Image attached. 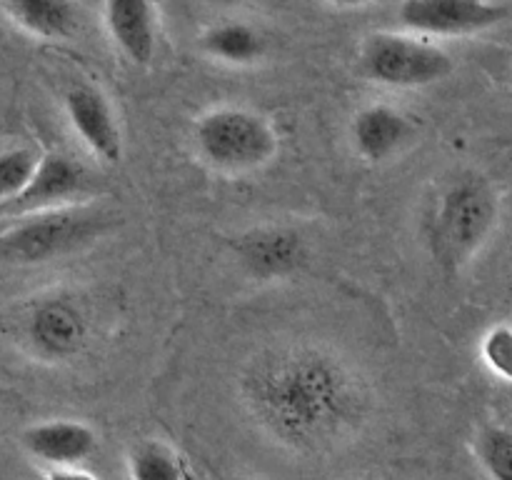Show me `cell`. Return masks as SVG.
<instances>
[{"label":"cell","instance_id":"cell-13","mask_svg":"<svg viewBox=\"0 0 512 480\" xmlns=\"http://www.w3.org/2000/svg\"><path fill=\"white\" fill-rule=\"evenodd\" d=\"M103 20L110 40L133 65H150L158 53V10L153 0H105Z\"/></svg>","mask_w":512,"mask_h":480},{"label":"cell","instance_id":"cell-18","mask_svg":"<svg viewBox=\"0 0 512 480\" xmlns=\"http://www.w3.org/2000/svg\"><path fill=\"white\" fill-rule=\"evenodd\" d=\"M40 155L30 148L0 150V205L13 200L28 185Z\"/></svg>","mask_w":512,"mask_h":480},{"label":"cell","instance_id":"cell-14","mask_svg":"<svg viewBox=\"0 0 512 480\" xmlns=\"http://www.w3.org/2000/svg\"><path fill=\"white\" fill-rule=\"evenodd\" d=\"M10 20L40 40H68L80 28L75 0H0Z\"/></svg>","mask_w":512,"mask_h":480},{"label":"cell","instance_id":"cell-15","mask_svg":"<svg viewBox=\"0 0 512 480\" xmlns=\"http://www.w3.org/2000/svg\"><path fill=\"white\" fill-rule=\"evenodd\" d=\"M200 48L218 63L253 65L265 55V38L255 25L243 20H223L200 35Z\"/></svg>","mask_w":512,"mask_h":480},{"label":"cell","instance_id":"cell-11","mask_svg":"<svg viewBox=\"0 0 512 480\" xmlns=\"http://www.w3.org/2000/svg\"><path fill=\"white\" fill-rule=\"evenodd\" d=\"M63 105L70 128L93 158L105 165H115L123 158V133H120L118 115L103 90L85 83L73 85L65 93Z\"/></svg>","mask_w":512,"mask_h":480},{"label":"cell","instance_id":"cell-6","mask_svg":"<svg viewBox=\"0 0 512 480\" xmlns=\"http://www.w3.org/2000/svg\"><path fill=\"white\" fill-rule=\"evenodd\" d=\"M20 448L45 465L48 478H93L83 465L98 453V433L83 420L50 418L20 433Z\"/></svg>","mask_w":512,"mask_h":480},{"label":"cell","instance_id":"cell-5","mask_svg":"<svg viewBox=\"0 0 512 480\" xmlns=\"http://www.w3.org/2000/svg\"><path fill=\"white\" fill-rule=\"evenodd\" d=\"M448 50L415 33H370L358 53V70L365 80L385 88H428L453 73Z\"/></svg>","mask_w":512,"mask_h":480},{"label":"cell","instance_id":"cell-8","mask_svg":"<svg viewBox=\"0 0 512 480\" xmlns=\"http://www.w3.org/2000/svg\"><path fill=\"white\" fill-rule=\"evenodd\" d=\"M90 338V323L75 298L53 293L40 298L25 318V340L40 360L68 363L78 358Z\"/></svg>","mask_w":512,"mask_h":480},{"label":"cell","instance_id":"cell-7","mask_svg":"<svg viewBox=\"0 0 512 480\" xmlns=\"http://www.w3.org/2000/svg\"><path fill=\"white\" fill-rule=\"evenodd\" d=\"M510 10L498 0H400L398 20L423 38H465L495 28Z\"/></svg>","mask_w":512,"mask_h":480},{"label":"cell","instance_id":"cell-10","mask_svg":"<svg viewBox=\"0 0 512 480\" xmlns=\"http://www.w3.org/2000/svg\"><path fill=\"white\" fill-rule=\"evenodd\" d=\"M233 253L240 268L260 283L293 278L310 260L308 240L298 230L280 225H265L238 235Z\"/></svg>","mask_w":512,"mask_h":480},{"label":"cell","instance_id":"cell-4","mask_svg":"<svg viewBox=\"0 0 512 480\" xmlns=\"http://www.w3.org/2000/svg\"><path fill=\"white\" fill-rule=\"evenodd\" d=\"M110 225L113 215L88 200L18 215V223L0 233V253L15 263H48L90 245Z\"/></svg>","mask_w":512,"mask_h":480},{"label":"cell","instance_id":"cell-17","mask_svg":"<svg viewBox=\"0 0 512 480\" xmlns=\"http://www.w3.org/2000/svg\"><path fill=\"white\" fill-rule=\"evenodd\" d=\"M473 455L495 480H512V428L483 425L473 438Z\"/></svg>","mask_w":512,"mask_h":480},{"label":"cell","instance_id":"cell-21","mask_svg":"<svg viewBox=\"0 0 512 480\" xmlns=\"http://www.w3.org/2000/svg\"><path fill=\"white\" fill-rule=\"evenodd\" d=\"M208 3H213V5H235V3H240V0H208Z\"/></svg>","mask_w":512,"mask_h":480},{"label":"cell","instance_id":"cell-9","mask_svg":"<svg viewBox=\"0 0 512 480\" xmlns=\"http://www.w3.org/2000/svg\"><path fill=\"white\" fill-rule=\"evenodd\" d=\"M95 180L83 163L65 153H48L38 158L28 185L13 200L0 205V215L38 213V210L60 208V205L83 203L93 193Z\"/></svg>","mask_w":512,"mask_h":480},{"label":"cell","instance_id":"cell-12","mask_svg":"<svg viewBox=\"0 0 512 480\" xmlns=\"http://www.w3.org/2000/svg\"><path fill=\"white\" fill-rule=\"evenodd\" d=\"M415 138V123L408 113L388 103L360 108L350 123L353 148L365 163L380 165L395 158Z\"/></svg>","mask_w":512,"mask_h":480},{"label":"cell","instance_id":"cell-20","mask_svg":"<svg viewBox=\"0 0 512 480\" xmlns=\"http://www.w3.org/2000/svg\"><path fill=\"white\" fill-rule=\"evenodd\" d=\"M335 8H365V5H373L378 0H328Z\"/></svg>","mask_w":512,"mask_h":480},{"label":"cell","instance_id":"cell-2","mask_svg":"<svg viewBox=\"0 0 512 480\" xmlns=\"http://www.w3.org/2000/svg\"><path fill=\"white\" fill-rule=\"evenodd\" d=\"M500 198L485 175L458 173L425 210L423 233L430 255L448 275L460 273L483 250L498 225Z\"/></svg>","mask_w":512,"mask_h":480},{"label":"cell","instance_id":"cell-1","mask_svg":"<svg viewBox=\"0 0 512 480\" xmlns=\"http://www.w3.org/2000/svg\"><path fill=\"white\" fill-rule=\"evenodd\" d=\"M240 400L258 428L295 453L333 448L370 410V390L353 365L308 343L275 345L248 360Z\"/></svg>","mask_w":512,"mask_h":480},{"label":"cell","instance_id":"cell-19","mask_svg":"<svg viewBox=\"0 0 512 480\" xmlns=\"http://www.w3.org/2000/svg\"><path fill=\"white\" fill-rule=\"evenodd\" d=\"M480 358L495 378L512 385V325L498 323L483 335Z\"/></svg>","mask_w":512,"mask_h":480},{"label":"cell","instance_id":"cell-16","mask_svg":"<svg viewBox=\"0 0 512 480\" xmlns=\"http://www.w3.org/2000/svg\"><path fill=\"white\" fill-rule=\"evenodd\" d=\"M128 475L138 480H183L193 475L188 460L163 440H143L128 453Z\"/></svg>","mask_w":512,"mask_h":480},{"label":"cell","instance_id":"cell-3","mask_svg":"<svg viewBox=\"0 0 512 480\" xmlns=\"http://www.w3.org/2000/svg\"><path fill=\"white\" fill-rule=\"evenodd\" d=\"M193 145L208 168L245 175L265 168L278 155V130L258 110L220 105L195 120Z\"/></svg>","mask_w":512,"mask_h":480}]
</instances>
